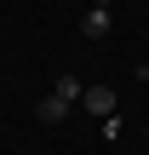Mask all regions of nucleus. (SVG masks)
Returning <instances> with one entry per match:
<instances>
[{
	"label": "nucleus",
	"mask_w": 149,
	"mask_h": 155,
	"mask_svg": "<svg viewBox=\"0 0 149 155\" xmlns=\"http://www.w3.org/2000/svg\"><path fill=\"white\" fill-rule=\"evenodd\" d=\"M80 104H86V115H98V121L121 115V109H115V92H109V86H86V92H80Z\"/></svg>",
	"instance_id": "nucleus-2"
},
{
	"label": "nucleus",
	"mask_w": 149,
	"mask_h": 155,
	"mask_svg": "<svg viewBox=\"0 0 149 155\" xmlns=\"http://www.w3.org/2000/svg\"><path fill=\"white\" fill-rule=\"evenodd\" d=\"M109 23H115L109 0H92V6H86V23H80V29H86V40H103V35H109Z\"/></svg>",
	"instance_id": "nucleus-3"
},
{
	"label": "nucleus",
	"mask_w": 149,
	"mask_h": 155,
	"mask_svg": "<svg viewBox=\"0 0 149 155\" xmlns=\"http://www.w3.org/2000/svg\"><path fill=\"white\" fill-rule=\"evenodd\" d=\"M80 92H86V86H80V75H69V69H63V81L52 86V98H40V121H46V127L69 121V109L80 104Z\"/></svg>",
	"instance_id": "nucleus-1"
}]
</instances>
